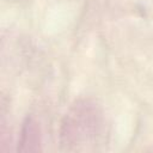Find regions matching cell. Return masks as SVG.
<instances>
[{
  "instance_id": "cell-1",
  "label": "cell",
  "mask_w": 153,
  "mask_h": 153,
  "mask_svg": "<svg viewBox=\"0 0 153 153\" xmlns=\"http://www.w3.org/2000/svg\"><path fill=\"white\" fill-rule=\"evenodd\" d=\"M106 123L100 106L91 99L76 100L66 112L60 130V143L66 151H93L104 142Z\"/></svg>"
},
{
  "instance_id": "cell-2",
  "label": "cell",
  "mask_w": 153,
  "mask_h": 153,
  "mask_svg": "<svg viewBox=\"0 0 153 153\" xmlns=\"http://www.w3.org/2000/svg\"><path fill=\"white\" fill-rule=\"evenodd\" d=\"M20 147L22 152H36L39 151L41 145V129L39 123L33 117H27L23 124L22 135H20Z\"/></svg>"
}]
</instances>
